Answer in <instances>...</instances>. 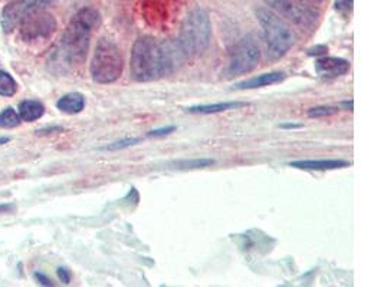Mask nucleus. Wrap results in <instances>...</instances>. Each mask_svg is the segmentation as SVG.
I'll return each mask as SVG.
<instances>
[{
  "label": "nucleus",
  "instance_id": "obj_1",
  "mask_svg": "<svg viewBox=\"0 0 384 287\" xmlns=\"http://www.w3.org/2000/svg\"><path fill=\"white\" fill-rule=\"evenodd\" d=\"M186 58L179 42H157L148 36L139 38L131 50V78L137 82L156 81L174 72Z\"/></svg>",
  "mask_w": 384,
  "mask_h": 287
},
{
  "label": "nucleus",
  "instance_id": "obj_2",
  "mask_svg": "<svg viewBox=\"0 0 384 287\" xmlns=\"http://www.w3.org/2000/svg\"><path fill=\"white\" fill-rule=\"evenodd\" d=\"M99 25V13L92 8H83L74 14L52 55V62L61 70H71L87 59L91 36Z\"/></svg>",
  "mask_w": 384,
  "mask_h": 287
},
{
  "label": "nucleus",
  "instance_id": "obj_3",
  "mask_svg": "<svg viewBox=\"0 0 384 287\" xmlns=\"http://www.w3.org/2000/svg\"><path fill=\"white\" fill-rule=\"evenodd\" d=\"M212 39V23L206 10L196 8L185 18L180 28L179 45L186 56L202 55Z\"/></svg>",
  "mask_w": 384,
  "mask_h": 287
},
{
  "label": "nucleus",
  "instance_id": "obj_4",
  "mask_svg": "<svg viewBox=\"0 0 384 287\" xmlns=\"http://www.w3.org/2000/svg\"><path fill=\"white\" fill-rule=\"evenodd\" d=\"M256 18L262 26L263 41L271 59H279L294 45L295 36L290 25L271 9H256Z\"/></svg>",
  "mask_w": 384,
  "mask_h": 287
},
{
  "label": "nucleus",
  "instance_id": "obj_5",
  "mask_svg": "<svg viewBox=\"0 0 384 287\" xmlns=\"http://www.w3.org/2000/svg\"><path fill=\"white\" fill-rule=\"evenodd\" d=\"M124 71V58L121 49L110 39H99L91 61L90 72L94 82L108 85L119 81Z\"/></svg>",
  "mask_w": 384,
  "mask_h": 287
},
{
  "label": "nucleus",
  "instance_id": "obj_6",
  "mask_svg": "<svg viewBox=\"0 0 384 287\" xmlns=\"http://www.w3.org/2000/svg\"><path fill=\"white\" fill-rule=\"evenodd\" d=\"M265 3L279 18L301 28H312L320 18V12L303 0H265Z\"/></svg>",
  "mask_w": 384,
  "mask_h": 287
},
{
  "label": "nucleus",
  "instance_id": "obj_7",
  "mask_svg": "<svg viewBox=\"0 0 384 287\" xmlns=\"http://www.w3.org/2000/svg\"><path fill=\"white\" fill-rule=\"evenodd\" d=\"M261 61V47L254 35L242 38L233 46L229 58V71L233 75L252 72Z\"/></svg>",
  "mask_w": 384,
  "mask_h": 287
},
{
  "label": "nucleus",
  "instance_id": "obj_8",
  "mask_svg": "<svg viewBox=\"0 0 384 287\" xmlns=\"http://www.w3.org/2000/svg\"><path fill=\"white\" fill-rule=\"evenodd\" d=\"M19 36L26 43L42 42L51 38L57 30V21L51 13L35 12L19 25Z\"/></svg>",
  "mask_w": 384,
  "mask_h": 287
},
{
  "label": "nucleus",
  "instance_id": "obj_9",
  "mask_svg": "<svg viewBox=\"0 0 384 287\" xmlns=\"http://www.w3.org/2000/svg\"><path fill=\"white\" fill-rule=\"evenodd\" d=\"M54 0H14L2 12V28L6 33L18 28L28 16L49 6Z\"/></svg>",
  "mask_w": 384,
  "mask_h": 287
},
{
  "label": "nucleus",
  "instance_id": "obj_10",
  "mask_svg": "<svg viewBox=\"0 0 384 287\" xmlns=\"http://www.w3.org/2000/svg\"><path fill=\"white\" fill-rule=\"evenodd\" d=\"M315 71L325 78H337L350 71V62L337 56H323L316 59Z\"/></svg>",
  "mask_w": 384,
  "mask_h": 287
},
{
  "label": "nucleus",
  "instance_id": "obj_11",
  "mask_svg": "<svg viewBox=\"0 0 384 287\" xmlns=\"http://www.w3.org/2000/svg\"><path fill=\"white\" fill-rule=\"evenodd\" d=\"M348 165L350 162L345 160H298L290 162V167L298 168V170H308V171L337 170V168H344Z\"/></svg>",
  "mask_w": 384,
  "mask_h": 287
},
{
  "label": "nucleus",
  "instance_id": "obj_12",
  "mask_svg": "<svg viewBox=\"0 0 384 287\" xmlns=\"http://www.w3.org/2000/svg\"><path fill=\"white\" fill-rule=\"evenodd\" d=\"M285 74L283 72H270V74H262L259 76H254L247 81H243L235 87L236 89H256V88H263L275 85V83L282 82L285 79Z\"/></svg>",
  "mask_w": 384,
  "mask_h": 287
},
{
  "label": "nucleus",
  "instance_id": "obj_13",
  "mask_svg": "<svg viewBox=\"0 0 384 287\" xmlns=\"http://www.w3.org/2000/svg\"><path fill=\"white\" fill-rule=\"evenodd\" d=\"M57 108L59 111H62L63 114H68V115L79 114L83 108H85V98H83L82 94H78V92L66 94L58 99Z\"/></svg>",
  "mask_w": 384,
  "mask_h": 287
},
{
  "label": "nucleus",
  "instance_id": "obj_14",
  "mask_svg": "<svg viewBox=\"0 0 384 287\" xmlns=\"http://www.w3.org/2000/svg\"><path fill=\"white\" fill-rule=\"evenodd\" d=\"M45 114V107L39 103V100H23L19 104V116L22 121L26 123H33L42 118Z\"/></svg>",
  "mask_w": 384,
  "mask_h": 287
},
{
  "label": "nucleus",
  "instance_id": "obj_15",
  "mask_svg": "<svg viewBox=\"0 0 384 287\" xmlns=\"http://www.w3.org/2000/svg\"><path fill=\"white\" fill-rule=\"evenodd\" d=\"M242 107H246L245 103H218V104H210V105H196L188 108L189 114H219L230 109H239Z\"/></svg>",
  "mask_w": 384,
  "mask_h": 287
},
{
  "label": "nucleus",
  "instance_id": "obj_16",
  "mask_svg": "<svg viewBox=\"0 0 384 287\" xmlns=\"http://www.w3.org/2000/svg\"><path fill=\"white\" fill-rule=\"evenodd\" d=\"M16 91H18V83L14 78L5 71H0V96H13Z\"/></svg>",
  "mask_w": 384,
  "mask_h": 287
},
{
  "label": "nucleus",
  "instance_id": "obj_17",
  "mask_svg": "<svg viewBox=\"0 0 384 287\" xmlns=\"http://www.w3.org/2000/svg\"><path fill=\"white\" fill-rule=\"evenodd\" d=\"M19 112H16L13 108H6L0 112V127L2 128H14L21 124Z\"/></svg>",
  "mask_w": 384,
  "mask_h": 287
},
{
  "label": "nucleus",
  "instance_id": "obj_18",
  "mask_svg": "<svg viewBox=\"0 0 384 287\" xmlns=\"http://www.w3.org/2000/svg\"><path fill=\"white\" fill-rule=\"evenodd\" d=\"M214 164L210 158H196V160H183L176 162V168L179 170H199V168L212 167Z\"/></svg>",
  "mask_w": 384,
  "mask_h": 287
},
{
  "label": "nucleus",
  "instance_id": "obj_19",
  "mask_svg": "<svg viewBox=\"0 0 384 287\" xmlns=\"http://www.w3.org/2000/svg\"><path fill=\"white\" fill-rule=\"evenodd\" d=\"M340 108L337 107H314L308 109V116L310 118H324V116H331L338 114Z\"/></svg>",
  "mask_w": 384,
  "mask_h": 287
},
{
  "label": "nucleus",
  "instance_id": "obj_20",
  "mask_svg": "<svg viewBox=\"0 0 384 287\" xmlns=\"http://www.w3.org/2000/svg\"><path fill=\"white\" fill-rule=\"evenodd\" d=\"M141 142V138H124V140H119V141H114L108 145H105L103 149L105 151H119V149H124V148H130L132 145H136Z\"/></svg>",
  "mask_w": 384,
  "mask_h": 287
},
{
  "label": "nucleus",
  "instance_id": "obj_21",
  "mask_svg": "<svg viewBox=\"0 0 384 287\" xmlns=\"http://www.w3.org/2000/svg\"><path fill=\"white\" fill-rule=\"evenodd\" d=\"M176 131V127L174 125H169V127H161V128H157V129H153V131H150L148 134H147V137H154V138H157V137H165V135H169V134H172V132H174Z\"/></svg>",
  "mask_w": 384,
  "mask_h": 287
},
{
  "label": "nucleus",
  "instance_id": "obj_22",
  "mask_svg": "<svg viewBox=\"0 0 384 287\" xmlns=\"http://www.w3.org/2000/svg\"><path fill=\"white\" fill-rule=\"evenodd\" d=\"M336 9L341 13H348L353 9V0H336Z\"/></svg>",
  "mask_w": 384,
  "mask_h": 287
},
{
  "label": "nucleus",
  "instance_id": "obj_23",
  "mask_svg": "<svg viewBox=\"0 0 384 287\" xmlns=\"http://www.w3.org/2000/svg\"><path fill=\"white\" fill-rule=\"evenodd\" d=\"M58 277L59 280L63 283V284H68L71 281V273H70V270L68 268H65V267H59L58 268Z\"/></svg>",
  "mask_w": 384,
  "mask_h": 287
},
{
  "label": "nucleus",
  "instance_id": "obj_24",
  "mask_svg": "<svg viewBox=\"0 0 384 287\" xmlns=\"http://www.w3.org/2000/svg\"><path fill=\"white\" fill-rule=\"evenodd\" d=\"M328 52V46H325V45H319V46H315V47H312V49H310L308 50V55L310 56H319V55H325Z\"/></svg>",
  "mask_w": 384,
  "mask_h": 287
},
{
  "label": "nucleus",
  "instance_id": "obj_25",
  "mask_svg": "<svg viewBox=\"0 0 384 287\" xmlns=\"http://www.w3.org/2000/svg\"><path fill=\"white\" fill-rule=\"evenodd\" d=\"M35 279L38 280V283H39L41 286H48V287H52V286H54L52 280L49 279L48 276L42 275V273H35Z\"/></svg>",
  "mask_w": 384,
  "mask_h": 287
},
{
  "label": "nucleus",
  "instance_id": "obj_26",
  "mask_svg": "<svg viewBox=\"0 0 384 287\" xmlns=\"http://www.w3.org/2000/svg\"><path fill=\"white\" fill-rule=\"evenodd\" d=\"M13 210H14V206H12V204H0V214L12 213Z\"/></svg>",
  "mask_w": 384,
  "mask_h": 287
},
{
  "label": "nucleus",
  "instance_id": "obj_27",
  "mask_svg": "<svg viewBox=\"0 0 384 287\" xmlns=\"http://www.w3.org/2000/svg\"><path fill=\"white\" fill-rule=\"evenodd\" d=\"M279 127L283 129H294V128H301L303 125L301 124H282Z\"/></svg>",
  "mask_w": 384,
  "mask_h": 287
},
{
  "label": "nucleus",
  "instance_id": "obj_28",
  "mask_svg": "<svg viewBox=\"0 0 384 287\" xmlns=\"http://www.w3.org/2000/svg\"><path fill=\"white\" fill-rule=\"evenodd\" d=\"M343 107H344L347 111H352V109H353V100H345V103H343Z\"/></svg>",
  "mask_w": 384,
  "mask_h": 287
},
{
  "label": "nucleus",
  "instance_id": "obj_29",
  "mask_svg": "<svg viewBox=\"0 0 384 287\" xmlns=\"http://www.w3.org/2000/svg\"><path fill=\"white\" fill-rule=\"evenodd\" d=\"M9 137H0V145H3V144H6V142H9Z\"/></svg>",
  "mask_w": 384,
  "mask_h": 287
},
{
  "label": "nucleus",
  "instance_id": "obj_30",
  "mask_svg": "<svg viewBox=\"0 0 384 287\" xmlns=\"http://www.w3.org/2000/svg\"><path fill=\"white\" fill-rule=\"evenodd\" d=\"M312 2H323V0H312Z\"/></svg>",
  "mask_w": 384,
  "mask_h": 287
}]
</instances>
